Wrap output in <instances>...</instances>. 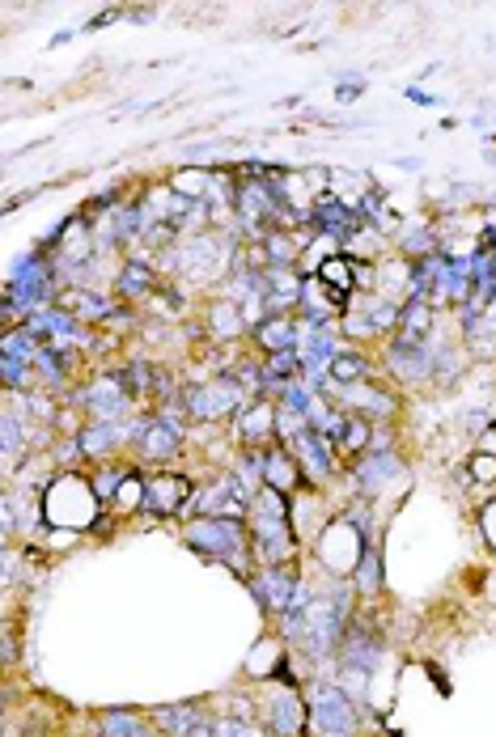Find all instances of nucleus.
<instances>
[{"instance_id": "1", "label": "nucleus", "mask_w": 496, "mask_h": 737, "mask_svg": "<svg viewBox=\"0 0 496 737\" xmlns=\"http://www.w3.org/2000/svg\"><path fill=\"white\" fill-rule=\"evenodd\" d=\"M191 547H200L208 555H225V560H234L242 555V543H246V530L238 517H200L196 526L187 530Z\"/></svg>"}, {"instance_id": "2", "label": "nucleus", "mask_w": 496, "mask_h": 737, "mask_svg": "<svg viewBox=\"0 0 496 737\" xmlns=\"http://www.w3.org/2000/svg\"><path fill=\"white\" fill-rule=\"evenodd\" d=\"M310 712H314V725L323 737H352L357 733V712H352L348 695L340 687H318Z\"/></svg>"}, {"instance_id": "3", "label": "nucleus", "mask_w": 496, "mask_h": 737, "mask_svg": "<svg viewBox=\"0 0 496 737\" xmlns=\"http://www.w3.org/2000/svg\"><path fill=\"white\" fill-rule=\"evenodd\" d=\"M301 627H306V636H310V649H314V653L335 649V644L344 640V602H335V598L310 602V610L301 615Z\"/></svg>"}, {"instance_id": "4", "label": "nucleus", "mask_w": 496, "mask_h": 737, "mask_svg": "<svg viewBox=\"0 0 496 737\" xmlns=\"http://www.w3.org/2000/svg\"><path fill=\"white\" fill-rule=\"evenodd\" d=\"M238 403H242V386H238V377H217V382H208V386H200V390H191L187 394V407H191V416H200V420H217V416H229V411H238Z\"/></svg>"}, {"instance_id": "5", "label": "nucleus", "mask_w": 496, "mask_h": 737, "mask_svg": "<svg viewBox=\"0 0 496 737\" xmlns=\"http://www.w3.org/2000/svg\"><path fill=\"white\" fill-rule=\"evenodd\" d=\"M183 496H187V479L179 475H166V479H149L145 483V500L153 513H179L183 509Z\"/></svg>"}, {"instance_id": "6", "label": "nucleus", "mask_w": 496, "mask_h": 737, "mask_svg": "<svg viewBox=\"0 0 496 737\" xmlns=\"http://www.w3.org/2000/svg\"><path fill=\"white\" fill-rule=\"evenodd\" d=\"M340 657H344L348 670L369 674V670H374V661H378V644L369 640V636H361V632H348L340 640Z\"/></svg>"}, {"instance_id": "7", "label": "nucleus", "mask_w": 496, "mask_h": 737, "mask_svg": "<svg viewBox=\"0 0 496 737\" xmlns=\"http://www.w3.org/2000/svg\"><path fill=\"white\" fill-rule=\"evenodd\" d=\"M259 593H263V602H268L272 610H289L293 593H297V581L289 577L285 568H268V577L259 581Z\"/></svg>"}, {"instance_id": "8", "label": "nucleus", "mask_w": 496, "mask_h": 737, "mask_svg": "<svg viewBox=\"0 0 496 737\" xmlns=\"http://www.w3.org/2000/svg\"><path fill=\"white\" fill-rule=\"evenodd\" d=\"M140 445H145L149 458H170L174 449H179V424L166 420V416L153 420V424L145 428V441H140Z\"/></svg>"}, {"instance_id": "9", "label": "nucleus", "mask_w": 496, "mask_h": 737, "mask_svg": "<svg viewBox=\"0 0 496 737\" xmlns=\"http://www.w3.org/2000/svg\"><path fill=\"white\" fill-rule=\"evenodd\" d=\"M301 721H306V716H301V704H297L293 695H280L276 704H272V712H268V729L276 737H297L301 733Z\"/></svg>"}, {"instance_id": "10", "label": "nucleus", "mask_w": 496, "mask_h": 737, "mask_svg": "<svg viewBox=\"0 0 496 737\" xmlns=\"http://www.w3.org/2000/svg\"><path fill=\"white\" fill-rule=\"evenodd\" d=\"M157 725L166 729V737H187L196 725H204V716H200V708H191V704H183V708H162L153 716Z\"/></svg>"}, {"instance_id": "11", "label": "nucleus", "mask_w": 496, "mask_h": 737, "mask_svg": "<svg viewBox=\"0 0 496 737\" xmlns=\"http://www.w3.org/2000/svg\"><path fill=\"white\" fill-rule=\"evenodd\" d=\"M259 339H263V344H268L272 352H289V348H297V327H293L289 318L272 314V318H263Z\"/></svg>"}, {"instance_id": "12", "label": "nucleus", "mask_w": 496, "mask_h": 737, "mask_svg": "<svg viewBox=\"0 0 496 737\" xmlns=\"http://www.w3.org/2000/svg\"><path fill=\"white\" fill-rule=\"evenodd\" d=\"M395 471H399L395 454H369V458L361 462V488H365V492H378Z\"/></svg>"}, {"instance_id": "13", "label": "nucleus", "mask_w": 496, "mask_h": 737, "mask_svg": "<svg viewBox=\"0 0 496 737\" xmlns=\"http://www.w3.org/2000/svg\"><path fill=\"white\" fill-rule=\"evenodd\" d=\"M272 424H276V411H272L268 399H263V403H251V407L242 411V437H246V441H263Z\"/></svg>"}, {"instance_id": "14", "label": "nucleus", "mask_w": 496, "mask_h": 737, "mask_svg": "<svg viewBox=\"0 0 496 737\" xmlns=\"http://www.w3.org/2000/svg\"><path fill=\"white\" fill-rule=\"evenodd\" d=\"M115 441H128V433H123V428H111V424H94V428H85V433H81V449L90 458L94 454H106Z\"/></svg>"}, {"instance_id": "15", "label": "nucleus", "mask_w": 496, "mask_h": 737, "mask_svg": "<svg viewBox=\"0 0 496 737\" xmlns=\"http://www.w3.org/2000/svg\"><path fill=\"white\" fill-rule=\"evenodd\" d=\"M102 737H153L140 729V721L132 712H106L102 716Z\"/></svg>"}, {"instance_id": "16", "label": "nucleus", "mask_w": 496, "mask_h": 737, "mask_svg": "<svg viewBox=\"0 0 496 737\" xmlns=\"http://www.w3.org/2000/svg\"><path fill=\"white\" fill-rule=\"evenodd\" d=\"M318 221H323L327 233H352V212L340 200H323V204H318Z\"/></svg>"}, {"instance_id": "17", "label": "nucleus", "mask_w": 496, "mask_h": 737, "mask_svg": "<svg viewBox=\"0 0 496 737\" xmlns=\"http://www.w3.org/2000/svg\"><path fill=\"white\" fill-rule=\"evenodd\" d=\"M153 284V276H149V267L145 263H128L123 267V276H119V293L123 297H140Z\"/></svg>"}, {"instance_id": "18", "label": "nucleus", "mask_w": 496, "mask_h": 737, "mask_svg": "<svg viewBox=\"0 0 496 737\" xmlns=\"http://www.w3.org/2000/svg\"><path fill=\"white\" fill-rule=\"evenodd\" d=\"M369 369H365V361L361 356H335V365H331V382L335 386H352V382H361Z\"/></svg>"}, {"instance_id": "19", "label": "nucleus", "mask_w": 496, "mask_h": 737, "mask_svg": "<svg viewBox=\"0 0 496 737\" xmlns=\"http://www.w3.org/2000/svg\"><path fill=\"white\" fill-rule=\"evenodd\" d=\"M280 394H285V407H289V411H297V416H310V407L318 403V399H314V386H306V382H289V386H280Z\"/></svg>"}, {"instance_id": "20", "label": "nucleus", "mask_w": 496, "mask_h": 737, "mask_svg": "<svg viewBox=\"0 0 496 737\" xmlns=\"http://www.w3.org/2000/svg\"><path fill=\"white\" fill-rule=\"evenodd\" d=\"M212 327H217V335H238L242 331V314L234 310V301L212 305Z\"/></svg>"}, {"instance_id": "21", "label": "nucleus", "mask_w": 496, "mask_h": 737, "mask_svg": "<svg viewBox=\"0 0 496 737\" xmlns=\"http://www.w3.org/2000/svg\"><path fill=\"white\" fill-rule=\"evenodd\" d=\"M382 585V564H378V551H365L361 555V589L374 593Z\"/></svg>"}, {"instance_id": "22", "label": "nucleus", "mask_w": 496, "mask_h": 737, "mask_svg": "<svg viewBox=\"0 0 496 737\" xmlns=\"http://www.w3.org/2000/svg\"><path fill=\"white\" fill-rule=\"evenodd\" d=\"M344 263H348V259H327L323 267H318V280H327V284L340 280V289L348 293V289H352V272H348Z\"/></svg>"}, {"instance_id": "23", "label": "nucleus", "mask_w": 496, "mask_h": 737, "mask_svg": "<svg viewBox=\"0 0 496 737\" xmlns=\"http://www.w3.org/2000/svg\"><path fill=\"white\" fill-rule=\"evenodd\" d=\"M369 441V424L365 420H348L344 424V437H340V449H361Z\"/></svg>"}, {"instance_id": "24", "label": "nucleus", "mask_w": 496, "mask_h": 737, "mask_svg": "<svg viewBox=\"0 0 496 737\" xmlns=\"http://www.w3.org/2000/svg\"><path fill=\"white\" fill-rule=\"evenodd\" d=\"M212 733L217 737H259V729L246 721H221V725H212Z\"/></svg>"}, {"instance_id": "25", "label": "nucleus", "mask_w": 496, "mask_h": 737, "mask_svg": "<svg viewBox=\"0 0 496 737\" xmlns=\"http://www.w3.org/2000/svg\"><path fill=\"white\" fill-rule=\"evenodd\" d=\"M22 365H26V361H17V356H5V361H0V373H5L9 386L22 382Z\"/></svg>"}, {"instance_id": "26", "label": "nucleus", "mask_w": 496, "mask_h": 737, "mask_svg": "<svg viewBox=\"0 0 496 737\" xmlns=\"http://www.w3.org/2000/svg\"><path fill=\"white\" fill-rule=\"evenodd\" d=\"M475 479H496V458H492V454H480V458H475Z\"/></svg>"}, {"instance_id": "27", "label": "nucleus", "mask_w": 496, "mask_h": 737, "mask_svg": "<svg viewBox=\"0 0 496 737\" xmlns=\"http://www.w3.org/2000/svg\"><path fill=\"white\" fill-rule=\"evenodd\" d=\"M187 737H217V733H212V725H208V721H204V725H196V729H191V733H187Z\"/></svg>"}]
</instances>
